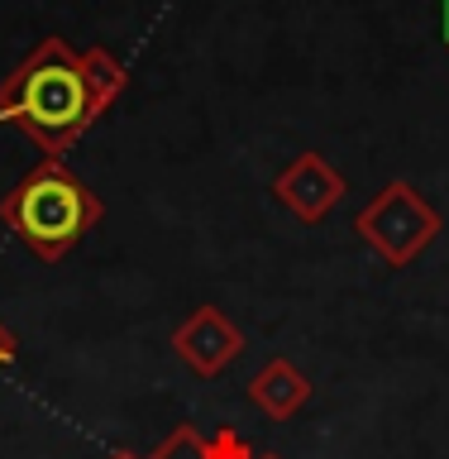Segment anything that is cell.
<instances>
[{
    "instance_id": "6da1fadb",
    "label": "cell",
    "mask_w": 449,
    "mask_h": 459,
    "mask_svg": "<svg viewBox=\"0 0 449 459\" xmlns=\"http://www.w3.org/2000/svg\"><path fill=\"white\" fill-rule=\"evenodd\" d=\"M125 91L129 67L110 48H72L63 34H48L5 72L0 120L34 139L43 158H63Z\"/></svg>"
},
{
    "instance_id": "7a4b0ae2",
    "label": "cell",
    "mask_w": 449,
    "mask_h": 459,
    "mask_svg": "<svg viewBox=\"0 0 449 459\" xmlns=\"http://www.w3.org/2000/svg\"><path fill=\"white\" fill-rule=\"evenodd\" d=\"M100 196L72 172L63 158H43L0 196V221L43 264L67 258L100 221Z\"/></svg>"
},
{
    "instance_id": "3957f363",
    "label": "cell",
    "mask_w": 449,
    "mask_h": 459,
    "mask_svg": "<svg viewBox=\"0 0 449 459\" xmlns=\"http://www.w3.org/2000/svg\"><path fill=\"white\" fill-rule=\"evenodd\" d=\"M354 230L387 268H411L440 239V211L407 178H393L358 206Z\"/></svg>"
},
{
    "instance_id": "277c9868",
    "label": "cell",
    "mask_w": 449,
    "mask_h": 459,
    "mask_svg": "<svg viewBox=\"0 0 449 459\" xmlns=\"http://www.w3.org/2000/svg\"><path fill=\"white\" fill-rule=\"evenodd\" d=\"M272 201L287 211V215H297L301 225H321L330 211L344 201V192H350V182H344V172L330 163L325 153H297L287 168H278V178H272Z\"/></svg>"
},
{
    "instance_id": "5b68a950",
    "label": "cell",
    "mask_w": 449,
    "mask_h": 459,
    "mask_svg": "<svg viewBox=\"0 0 449 459\" xmlns=\"http://www.w3.org/2000/svg\"><path fill=\"white\" fill-rule=\"evenodd\" d=\"M244 350H249L244 330L229 321L220 307H211V301L196 307L177 330H172V354H177L196 378H220L229 364L244 359Z\"/></svg>"
},
{
    "instance_id": "8992f818",
    "label": "cell",
    "mask_w": 449,
    "mask_h": 459,
    "mask_svg": "<svg viewBox=\"0 0 449 459\" xmlns=\"http://www.w3.org/2000/svg\"><path fill=\"white\" fill-rule=\"evenodd\" d=\"M244 393H249V402L268 416V421H292V416L311 402L315 383L292 364V359H282V354H278V359H268V364L254 373Z\"/></svg>"
},
{
    "instance_id": "52a82bcc",
    "label": "cell",
    "mask_w": 449,
    "mask_h": 459,
    "mask_svg": "<svg viewBox=\"0 0 449 459\" xmlns=\"http://www.w3.org/2000/svg\"><path fill=\"white\" fill-rule=\"evenodd\" d=\"M149 459H211V436L196 426H177L158 440V450Z\"/></svg>"
},
{
    "instance_id": "ba28073f",
    "label": "cell",
    "mask_w": 449,
    "mask_h": 459,
    "mask_svg": "<svg viewBox=\"0 0 449 459\" xmlns=\"http://www.w3.org/2000/svg\"><path fill=\"white\" fill-rule=\"evenodd\" d=\"M254 455H258V450L239 436L235 426H220V430L211 436V459H254Z\"/></svg>"
},
{
    "instance_id": "9c48e42d",
    "label": "cell",
    "mask_w": 449,
    "mask_h": 459,
    "mask_svg": "<svg viewBox=\"0 0 449 459\" xmlns=\"http://www.w3.org/2000/svg\"><path fill=\"white\" fill-rule=\"evenodd\" d=\"M14 359H20V340H14V330L0 321V368H10Z\"/></svg>"
},
{
    "instance_id": "30bf717a",
    "label": "cell",
    "mask_w": 449,
    "mask_h": 459,
    "mask_svg": "<svg viewBox=\"0 0 449 459\" xmlns=\"http://www.w3.org/2000/svg\"><path fill=\"white\" fill-rule=\"evenodd\" d=\"M440 39H445V53H449V0H440Z\"/></svg>"
},
{
    "instance_id": "8fae6325",
    "label": "cell",
    "mask_w": 449,
    "mask_h": 459,
    "mask_svg": "<svg viewBox=\"0 0 449 459\" xmlns=\"http://www.w3.org/2000/svg\"><path fill=\"white\" fill-rule=\"evenodd\" d=\"M106 459H143V455H134V450H110Z\"/></svg>"
},
{
    "instance_id": "7c38bea8",
    "label": "cell",
    "mask_w": 449,
    "mask_h": 459,
    "mask_svg": "<svg viewBox=\"0 0 449 459\" xmlns=\"http://www.w3.org/2000/svg\"><path fill=\"white\" fill-rule=\"evenodd\" d=\"M254 459H287V455H278V450H263V455H254Z\"/></svg>"
}]
</instances>
